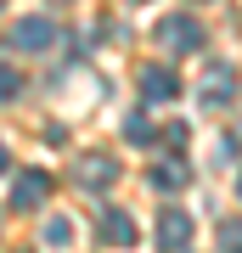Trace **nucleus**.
I'll return each mask as SVG.
<instances>
[{"label":"nucleus","mask_w":242,"mask_h":253,"mask_svg":"<svg viewBox=\"0 0 242 253\" xmlns=\"http://www.w3.org/2000/svg\"><path fill=\"white\" fill-rule=\"evenodd\" d=\"M23 90V79H17V68H6V62H0V101H11V96H17Z\"/></svg>","instance_id":"12"},{"label":"nucleus","mask_w":242,"mask_h":253,"mask_svg":"<svg viewBox=\"0 0 242 253\" xmlns=\"http://www.w3.org/2000/svg\"><path fill=\"white\" fill-rule=\"evenodd\" d=\"M45 242L68 248V242H73V219H68V214H51V219H45Z\"/></svg>","instance_id":"10"},{"label":"nucleus","mask_w":242,"mask_h":253,"mask_svg":"<svg viewBox=\"0 0 242 253\" xmlns=\"http://www.w3.org/2000/svg\"><path fill=\"white\" fill-rule=\"evenodd\" d=\"M197 101L203 107H231L237 101V68L231 62H208L203 79H197Z\"/></svg>","instance_id":"1"},{"label":"nucleus","mask_w":242,"mask_h":253,"mask_svg":"<svg viewBox=\"0 0 242 253\" xmlns=\"http://www.w3.org/2000/svg\"><path fill=\"white\" fill-rule=\"evenodd\" d=\"M135 6H141V0H135Z\"/></svg>","instance_id":"17"},{"label":"nucleus","mask_w":242,"mask_h":253,"mask_svg":"<svg viewBox=\"0 0 242 253\" xmlns=\"http://www.w3.org/2000/svg\"><path fill=\"white\" fill-rule=\"evenodd\" d=\"M158 248H163V253H186V248H192V214L163 208V214H158Z\"/></svg>","instance_id":"4"},{"label":"nucleus","mask_w":242,"mask_h":253,"mask_svg":"<svg viewBox=\"0 0 242 253\" xmlns=\"http://www.w3.org/2000/svg\"><path fill=\"white\" fill-rule=\"evenodd\" d=\"M45 197H51V174L45 169H28V174L11 180V208H40Z\"/></svg>","instance_id":"5"},{"label":"nucleus","mask_w":242,"mask_h":253,"mask_svg":"<svg viewBox=\"0 0 242 253\" xmlns=\"http://www.w3.org/2000/svg\"><path fill=\"white\" fill-rule=\"evenodd\" d=\"M56 45V17H17L11 23V51H45Z\"/></svg>","instance_id":"3"},{"label":"nucleus","mask_w":242,"mask_h":253,"mask_svg":"<svg viewBox=\"0 0 242 253\" xmlns=\"http://www.w3.org/2000/svg\"><path fill=\"white\" fill-rule=\"evenodd\" d=\"M56 6H68V0H56Z\"/></svg>","instance_id":"16"},{"label":"nucleus","mask_w":242,"mask_h":253,"mask_svg":"<svg viewBox=\"0 0 242 253\" xmlns=\"http://www.w3.org/2000/svg\"><path fill=\"white\" fill-rule=\"evenodd\" d=\"M141 96H146V101H175V96H180V73L163 68V62L141 68Z\"/></svg>","instance_id":"7"},{"label":"nucleus","mask_w":242,"mask_h":253,"mask_svg":"<svg viewBox=\"0 0 242 253\" xmlns=\"http://www.w3.org/2000/svg\"><path fill=\"white\" fill-rule=\"evenodd\" d=\"M101 242L107 248H130L135 242V219L118 214V208H107V214H101Z\"/></svg>","instance_id":"8"},{"label":"nucleus","mask_w":242,"mask_h":253,"mask_svg":"<svg viewBox=\"0 0 242 253\" xmlns=\"http://www.w3.org/2000/svg\"><path fill=\"white\" fill-rule=\"evenodd\" d=\"M237 197H242V180H237Z\"/></svg>","instance_id":"15"},{"label":"nucleus","mask_w":242,"mask_h":253,"mask_svg":"<svg viewBox=\"0 0 242 253\" xmlns=\"http://www.w3.org/2000/svg\"><path fill=\"white\" fill-rule=\"evenodd\" d=\"M0 169H6V146H0Z\"/></svg>","instance_id":"14"},{"label":"nucleus","mask_w":242,"mask_h":253,"mask_svg":"<svg viewBox=\"0 0 242 253\" xmlns=\"http://www.w3.org/2000/svg\"><path fill=\"white\" fill-rule=\"evenodd\" d=\"M186 180H192V169H186L180 158H175V163H158V169H152V186H158V191H180Z\"/></svg>","instance_id":"9"},{"label":"nucleus","mask_w":242,"mask_h":253,"mask_svg":"<svg viewBox=\"0 0 242 253\" xmlns=\"http://www.w3.org/2000/svg\"><path fill=\"white\" fill-rule=\"evenodd\" d=\"M220 248L225 253H242V219H225V225H220Z\"/></svg>","instance_id":"11"},{"label":"nucleus","mask_w":242,"mask_h":253,"mask_svg":"<svg viewBox=\"0 0 242 253\" xmlns=\"http://www.w3.org/2000/svg\"><path fill=\"white\" fill-rule=\"evenodd\" d=\"M124 135L141 146V141H152V124H146V118H130V124H124Z\"/></svg>","instance_id":"13"},{"label":"nucleus","mask_w":242,"mask_h":253,"mask_svg":"<svg viewBox=\"0 0 242 253\" xmlns=\"http://www.w3.org/2000/svg\"><path fill=\"white\" fill-rule=\"evenodd\" d=\"M73 174H79V186H85V191H107V186L118 180V158H96V152H85Z\"/></svg>","instance_id":"6"},{"label":"nucleus","mask_w":242,"mask_h":253,"mask_svg":"<svg viewBox=\"0 0 242 253\" xmlns=\"http://www.w3.org/2000/svg\"><path fill=\"white\" fill-rule=\"evenodd\" d=\"M158 45H163V51H197V45H203V23L186 17V11H175V17L158 23Z\"/></svg>","instance_id":"2"}]
</instances>
